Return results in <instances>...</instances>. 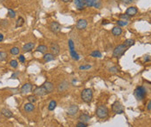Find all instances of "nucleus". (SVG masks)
<instances>
[{
    "mask_svg": "<svg viewBox=\"0 0 151 127\" xmlns=\"http://www.w3.org/2000/svg\"><path fill=\"white\" fill-rule=\"evenodd\" d=\"M120 18H121V20H123V21H129L130 17H129L127 14H122V15H120Z\"/></svg>",
    "mask_w": 151,
    "mask_h": 127,
    "instance_id": "c9c22d12",
    "label": "nucleus"
},
{
    "mask_svg": "<svg viewBox=\"0 0 151 127\" xmlns=\"http://www.w3.org/2000/svg\"><path fill=\"white\" fill-rule=\"evenodd\" d=\"M69 44V50H70V56L71 58H73L74 60H79L80 59V56L78 55V53L75 50V44H74V42L72 39H70L68 42Z\"/></svg>",
    "mask_w": 151,
    "mask_h": 127,
    "instance_id": "20e7f679",
    "label": "nucleus"
},
{
    "mask_svg": "<svg viewBox=\"0 0 151 127\" xmlns=\"http://www.w3.org/2000/svg\"><path fill=\"white\" fill-rule=\"evenodd\" d=\"M95 114L99 118H105L108 117L109 111L108 108L105 106V105H99L98 107L96 108V111H95Z\"/></svg>",
    "mask_w": 151,
    "mask_h": 127,
    "instance_id": "f03ea898",
    "label": "nucleus"
},
{
    "mask_svg": "<svg viewBox=\"0 0 151 127\" xmlns=\"http://www.w3.org/2000/svg\"><path fill=\"white\" fill-rule=\"evenodd\" d=\"M19 51H20V49L18 47H12L11 50H10V52H11L12 55L19 54Z\"/></svg>",
    "mask_w": 151,
    "mask_h": 127,
    "instance_id": "c85d7f7f",
    "label": "nucleus"
},
{
    "mask_svg": "<svg viewBox=\"0 0 151 127\" xmlns=\"http://www.w3.org/2000/svg\"><path fill=\"white\" fill-rule=\"evenodd\" d=\"M35 47V43H32V42H29L27 44H25L23 46V51L24 52H29V51H31Z\"/></svg>",
    "mask_w": 151,
    "mask_h": 127,
    "instance_id": "4468645a",
    "label": "nucleus"
},
{
    "mask_svg": "<svg viewBox=\"0 0 151 127\" xmlns=\"http://www.w3.org/2000/svg\"><path fill=\"white\" fill-rule=\"evenodd\" d=\"M35 109V105L34 104H31V103H27L25 104L24 106H23V110H24L25 112H31V111H33Z\"/></svg>",
    "mask_w": 151,
    "mask_h": 127,
    "instance_id": "f3484780",
    "label": "nucleus"
},
{
    "mask_svg": "<svg viewBox=\"0 0 151 127\" xmlns=\"http://www.w3.org/2000/svg\"><path fill=\"white\" fill-rule=\"evenodd\" d=\"M23 24H24V19L22 17H19L16 21V28L21 27V26H23Z\"/></svg>",
    "mask_w": 151,
    "mask_h": 127,
    "instance_id": "393cba45",
    "label": "nucleus"
},
{
    "mask_svg": "<svg viewBox=\"0 0 151 127\" xmlns=\"http://www.w3.org/2000/svg\"><path fill=\"white\" fill-rule=\"evenodd\" d=\"M3 1H4V0H0V2H3Z\"/></svg>",
    "mask_w": 151,
    "mask_h": 127,
    "instance_id": "09e8293b",
    "label": "nucleus"
},
{
    "mask_svg": "<svg viewBox=\"0 0 151 127\" xmlns=\"http://www.w3.org/2000/svg\"><path fill=\"white\" fill-rule=\"evenodd\" d=\"M87 25H88V21L86 19H83V18L79 19L77 21V23H76V28L78 30H80V31L84 30L87 27Z\"/></svg>",
    "mask_w": 151,
    "mask_h": 127,
    "instance_id": "9b49d317",
    "label": "nucleus"
},
{
    "mask_svg": "<svg viewBox=\"0 0 151 127\" xmlns=\"http://www.w3.org/2000/svg\"><path fill=\"white\" fill-rule=\"evenodd\" d=\"M151 58H149V56H145L144 57V61L145 62H148V61H150Z\"/></svg>",
    "mask_w": 151,
    "mask_h": 127,
    "instance_id": "a18cd8bd",
    "label": "nucleus"
},
{
    "mask_svg": "<svg viewBox=\"0 0 151 127\" xmlns=\"http://www.w3.org/2000/svg\"><path fill=\"white\" fill-rule=\"evenodd\" d=\"M134 1H135V0H121V2L124 4H131V3H133Z\"/></svg>",
    "mask_w": 151,
    "mask_h": 127,
    "instance_id": "58836bf2",
    "label": "nucleus"
},
{
    "mask_svg": "<svg viewBox=\"0 0 151 127\" xmlns=\"http://www.w3.org/2000/svg\"><path fill=\"white\" fill-rule=\"evenodd\" d=\"M135 44V41H134L133 39H131V38H129V39H126L125 41H124V45H126L127 47H130V46L133 45V44Z\"/></svg>",
    "mask_w": 151,
    "mask_h": 127,
    "instance_id": "bb28decb",
    "label": "nucleus"
},
{
    "mask_svg": "<svg viewBox=\"0 0 151 127\" xmlns=\"http://www.w3.org/2000/svg\"><path fill=\"white\" fill-rule=\"evenodd\" d=\"M73 1H74V4H75L76 7V9L79 10V11L83 10L84 5H83V1H82V0H73Z\"/></svg>",
    "mask_w": 151,
    "mask_h": 127,
    "instance_id": "412c9836",
    "label": "nucleus"
},
{
    "mask_svg": "<svg viewBox=\"0 0 151 127\" xmlns=\"http://www.w3.org/2000/svg\"><path fill=\"white\" fill-rule=\"evenodd\" d=\"M19 74H20L19 71H16V72H14L12 75H11V78H18V75H19Z\"/></svg>",
    "mask_w": 151,
    "mask_h": 127,
    "instance_id": "37998d69",
    "label": "nucleus"
},
{
    "mask_svg": "<svg viewBox=\"0 0 151 127\" xmlns=\"http://www.w3.org/2000/svg\"><path fill=\"white\" fill-rule=\"evenodd\" d=\"M78 119H79V122H82V123H84V124H87L90 122V117L89 116L88 114H85V113H83V114H81L79 116V118H78Z\"/></svg>",
    "mask_w": 151,
    "mask_h": 127,
    "instance_id": "a211bd4d",
    "label": "nucleus"
},
{
    "mask_svg": "<svg viewBox=\"0 0 151 127\" xmlns=\"http://www.w3.org/2000/svg\"><path fill=\"white\" fill-rule=\"evenodd\" d=\"M43 85V87L45 88V90H46L47 93H51L53 91H54V85H53V84L50 83V82H45Z\"/></svg>",
    "mask_w": 151,
    "mask_h": 127,
    "instance_id": "dca6fc26",
    "label": "nucleus"
},
{
    "mask_svg": "<svg viewBox=\"0 0 151 127\" xmlns=\"http://www.w3.org/2000/svg\"><path fill=\"white\" fill-rule=\"evenodd\" d=\"M102 5L101 0H92V7H95L96 9H99Z\"/></svg>",
    "mask_w": 151,
    "mask_h": 127,
    "instance_id": "a878e982",
    "label": "nucleus"
},
{
    "mask_svg": "<svg viewBox=\"0 0 151 127\" xmlns=\"http://www.w3.org/2000/svg\"><path fill=\"white\" fill-rule=\"evenodd\" d=\"M7 53L5 51H0V61H4L7 59Z\"/></svg>",
    "mask_w": 151,
    "mask_h": 127,
    "instance_id": "7c9ffc66",
    "label": "nucleus"
},
{
    "mask_svg": "<svg viewBox=\"0 0 151 127\" xmlns=\"http://www.w3.org/2000/svg\"><path fill=\"white\" fill-rule=\"evenodd\" d=\"M91 68V65H90V64H85V65H81L79 67V70H81V71H85V70H89Z\"/></svg>",
    "mask_w": 151,
    "mask_h": 127,
    "instance_id": "e433bc0d",
    "label": "nucleus"
},
{
    "mask_svg": "<svg viewBox=\"0 0 151 127\" xmlns=\"http://www.w3.org/2000/svg\"><path fill=\"white\" fill-rule=\"evenodd\" d=\"M47 50H48V47H47L46 45H43V44H41V45H39L38 48H37L36 51H38V52H41V53H45L47 51Z\"/></svg>",
    "mask_w": 151,
    "mask_h": 127,
    "instance_id": "5701e85b",
    "label": "nucleus"
},
{
    "mask_svg": "<svg viewBox=\"0 0 151 127\" xmlns=\"http://www.w3.org/2000/svg\"><path fill=\"white\" fill-rule=\"evenodd\" d=\"M81 98L83 102L85 103H90L93 98V92L90 88H86V89L83 90L81 93Z\"/></svg>",
    "mask_w": 151,
    "mask_h": 127,
    "instance_id": "f257e3e1",
    "label": "nucleus"
},
{
    "mask_svg": "<svg viewBox=\"0 0 151 127\" xmlns=\"http://www.w3.org/2000/svg\"><path fill=\"white\" fill-rule=\"evenodd\" d=\"M57 106V102L55 101V100H51V101L50 102V104H49L48 105V110L49 111H54L55 108H56Z\"/></svg>",
    "mask_w": 151,
    "mask_h": 127,
    "instance_id": "b1692460",
    "label": "nucleus"
},
{
    "mask_svg": "<svg viewBox=\"0 0 151 127\" xmlns=\"http://www.w3.org/2000/svg\"><path fill=\"white\" fill-rule=\"evenodd\" d=\"M112 34L114 36H120L122 32V27L120 26H115V27L112 29Z\"/></svg>",
    "mask_w": 151,
    "mask_h": 127,
    "instance_id": "aec40b11",
    "label": "nucleus"
},
{
    "mask_svg": "<svg viewBox=\"0 0 151 127\" xmlns=\"http://www.w3.org/2000/svg\"><path fill=\"white\" fill-rule=\"evenodd\" d=\"M84 7H92V0H82Z\"/></svg>",
    "mask_w": 151,
    "mask_h": 127,
    "instance_id": "2f4dec72",
    "label": "nucleus"
},
{
    "mask_svg": "<svg viewBox=\"0 0 151 127\" xmlns=\"http://www.w3.org/2000/svg\"><path fill=\"white\" fill-rule=\"evenodd\" d=\"M0 24H1L2 27H5V26L8 25V21L7 20H3L2 22H0Z\"/></svg>",
    "mask_w": 151,
    "mask_h": 127,
    "instance_id": "a19ab883",
    "label": "nucleus"
},
{
    "mask_svg": "<svg viewBox=\"0 0 151 127\" xmlns=\"http://www.w3.org/2000/svg\"><path fill=\"white\" fill-rule=\"evenodd\" d=\"M147 109L149 110V111H151V100L149 102V103H148V105H147Z\"/></svg>",
    "mask_w": 151,
    "mask_h": 127,
    "instance_id": "c03bdc74",
    "label": "nucleus"
},
{
    "mask_svg": "<svg viewBox=\"0 0 151 127\" xmlns=\"http://www.w3.org/2000/svg\"><path fill=\"white\" fill-rule=\"evenodd\" d=\"M32 90V85L30 83H26L24 84L21 88V92L23 93V94H26V93H29Z\"/></svg>",
    "mask_w": 151,
    "mask_h": 127,
    "instance_id": "ddd939ff",
    "label": "nucleus"
},
{
    "mask_svg": "<svg viewBox=\"0 0 151 127\" xmlns=\"http://www.w3.org/2000/svg\"><path fill=\"white\" fill-rule=\"evenodd\" d=\"M8 15L11 18H14L16 17V12L12 9H8Z\"/></svg>",
    "mask_w": 151,
    "mask_h": 127,
    "instance_id": "72a5a7b5",
    "label": "nucleus"
},
{
    "mask_svg": "<svg viewBox=\"0 0 151 127\" xmlns=\"http://www.w3.org/2000/svg\"><path fill=\"white\" fill-rule=\"evenodd\" d=\"M10 65H11L12 68H17L18 66V61H17V60H15V59L11 60V62H10Z\"/></svg>",
    "mask_w": 151,
    "mask_h": 127,
    "instance_id": "f704fd0d",
    "label": "nucleus"
},
{
    "mask_svg": "<svg viewBox=\"0 0 151 127\" xmlns=\"http://www.w3.org/2000/svg\"><path fill=\"white\" fill-rule=\"evenodd\" d=\"M27 98H28V100H29L30 103H31V104H35L37 102V98H36V96H35L34 94L28 96Z\"/></svg>",
    "mask_w": 151,
    "mask_h": 127,
    "instance_id": "473e14b6",
    "label": "nucleus"
},
{
    "mask_svg": "<svg viewBox=\"0 0 151 127\" xmlns=\"http://www.w3.org/2000/svg\"><path fill=\"white\" fill-rule=\"evenodd\" d=\"M76 127H87V125H86V124H84V123L78 122V123L76 124Z\"/></svg>",
    "mask_w": 151,
    "mask_h": 127,
    "instance_id": "79ce46f5",
    "label": "nucleus"
},
{
    "mask_svg": "<svg viewBox=\"0 0 151 127\" xmlns=\"http://www.w3.org/2000/svg\"><path fill=\"white\" fill-rule=\"evenodd\" d=\"M27 1H29V0H27Z\"/></svg>",
    "mask_w": 151,
    "mask_h": 127,
    "instance_id": "8fccbe9b",
    "label": "nucleus"
},
{
    "mask_svg": "<svg viewBox=\"0 0 151 127\" xmlns=\"http://www.w3.org/2000/svg\"><path fill=\"white\" fill-rule=\"evenodd\" d=\"M69 88V82L64 80V81L61 82V83L58 85L57 86V91L59 92H63V91H65L67 89Z\"/></svg>",
    "mask_w": 151,
    "mask_h": 127,
    "instance_id": "f8f14e48",
    "label": "nucleus"
},
{
    "mask_svg": "<svg viewBox=\"0 0 151 127\" xmlns=\"http://www.w3.org/2000/svg\"><path fill=\"white\" fill-rule=\"evenodd\" d=\"M50 49L51 53H52L53 55H55V56H57V55H58L60 53V46L57 43H56V42L51 43Z\"/></svg>",
    "mask_w": 151,
    "mask_h": 127,
    "instance_id": "1a4fd4ad",
    "label": "nucleus"
},
{
    "mask_svg": "<svg viewBox=\"0 0 151 127\" xmlns=\"http://www.w3.org/2000/svg\"><path fill=\"white\" fill-rule=\"evenodd\" d=\"M127 50V46L124 44H119L114 49L113 51V57L115 58H120L124 54L125 51Z\"/></svg>",
    "mask_w": 151,
    "mask_h": 127,
    "instance_id": "39448f33",
    "label": "nucleus"
},
{
    "mask_svg": "<svg viewBox=\"0 0 151 127\" xmlns=\"http://www.w3.org/2000/svg\"><path fill=\"white\" fill-rule=\"evenodd\" d=\"M43 61H44L45 63H48V62H50V61H52V60L55 59V55H53L51 52L45 53V54L43 55Z\"/></svg>",
    "mask_w": 151,
    "mask_h": 127,
    "instance_id": "6ab92c4d",
    "label": "nucleus"
},
{
    "mask_svg": "<svg viewBox=\"0 0 151 127\" xmlns=\"http://www.w3.org/2000/svg\"><path fill=\"white\" fill-rule=\"evenodd\" d=\"M78 111H79V107H78L77 105H71L70 107L68 108V110H67V113H68V115H70V116H75V115L78 112Z\"/></svg>",
    "mask_w": 151,
    "mask_h": 127,
    "instance_id": "9d476101",
    "label": "nucleus"
},
{
    "mask_svg": "<svg viewBox=\"0 0 151 127\" xmlns=\"http://www.w3.org/2000/svg\"><path fill=\"white\" fill-rule=\"evenodd\" d=\"M49 27H50V31H52L53 33H55V34L60 32V31H61V29H62L61 24H60L58 22H56V21H53V22L50 23Z\"/></svg>",
    "mask_w": 151,
    "mask_h": 127,
    "instance_id": "0eeeda50",
    "label": "nucleus"
},
{
    "mask_svg": "<svg viewBox=\"0 0 151 127\" xmlns=\"http://www.w3.org/2000/svg\"><path fill=\"white\" fill-rule=\"evenodd\" d=\"M112 111L115 114H122L124 112V107L123 105L119 101H115L112 105Z\"/></svg>",
    "mask_w": 151,
    "mask_h": 127,
    "instance_id": "423d86ee",
    "label": "nucleus"
},
{
    "mask_svg": "<svg viewBox=\"0 0 151 127\" xmlns=\"http://www.w3.org/2000/svg\"><path fill=\"white\" fill-rule=\"evenodd\" d=\"M1 113H2L5 118H11V117H12V112H11L10 110L6 109V108H3V109L1 110Z\"/></svg>",
    "mask_w": 151,
    "mask_h": 127,
    "instance_id": "4be33fe9",
    "label": "nucleus"
},
{
    "mask_svg": "<svg viewBox=\"0 0 151 127\" xmlns=\"http://www.w3.org/2000/svg\"><path fill=\"white\" fill-rule=\"evenodd\" d=\"M4 35H3L2 33H0V42H2L3 40H4Z\"/></svg>",
    "mask_w": 151,
    "mask_h": 127,
    "instance_id": "49530a36",
    "label": "nucleus"
},
{
    "mask_svg": "<svg viewBox=\"0 0 151 127\" xmlns=\"http://www.w3.org/2000/svg\"><path fill=\"white\" fill-rule=\"evenodd\" d=\"M61 1H63V3H69V2H70L71 0H61Z\"/></svg>",
    "mask_w": 151,
    "mask_h": 127,
    "instance_id": "de8ad7c7",
    "label": "nucleus"
},
{
    "mask_svg": "<svg viewBox=\"0 0 151 127\" xmlns=\"http://www.w3.org/2000/svg\"><path fill=\"white\" fill-rule=\"evenodd\" d=\"M116 24H117V26L122 27V26L128 25L129 22L128 21H123V20H118V21H116Z\"/></svg>",
    "mask_w": 151,
    "mask_h": 127,
    "instance_id": "c756f323",
    "label": "nucleus"
},
{
    "mask_svg": "<svg viewBox=\"0 0 151 127\" xmlns=\"http://www.w3.org/2000/svg\"><path fill=\"white\" fill-rule=\"evenodd\" d=\"M18 60L20 61V63H24L25 62V58L23 55H20L19 57H18Z\"/></svg>",
    "mask_w": 151,
    "mask_h": 127,
    "instance_id": "ea45409f",
    "label": "nucleus"
},
{
    "mask_svg": "<svg viewBox=\"0 0 151 127\" xmlns=\"http://www.w3.org/2000/svg\"><path fill=\"white\" fill-rule=\"evenodd\" d=\"M109 71H110V72H111V73H116V72H118V68H117L116 66H112V67H110V69H109Z\"/></svg>",
    "mask_w": 151,
    "mask_h": 127,
    "instance_id": "4c0bfd02",
    "label": "nucleus"
},
{
    "mask_svg": "<svg viewBox=\"0 0 151 127\" xmlns=\"http://www.w3.org/2000/svg\"><path fill=\"white\" fill-rule=\"evenodd\" d=\"M134 94H135V97L136 98L137 100L142 101V100L146 97L147 91H146L145 87H143V86H138V87L135 90Z\"/></svg>",
    "mask_w": 151,
    "mask_h": 127,
    "instance_id": "7ed1b4c3",
    "label": "nucleus"
},
{
    "mask_svg": "<svg viewBox=\"0 0 151 127\" xmlns=\"http://www.w3.org/2000/svg\"><path fill=\"white\" fill-rule=\"evenodd\" d=\"M90 56L93 57V58H101L102 57V53L99 51H94L90 53Z\"/></svg>",
    "mask_w": 151,
    "mask_h": 127,
    "instance_id": "cd10ccee",
    "label": "nucleus"
},
{
    "mask_svg": "<svg viewBox=\"0 0 151 127\" xmlns=\"http://www.w3.org/2000/svg\"><path fill=\"white\" fill-rule=\"evenodd\" d=\"M33 93H34L35 96L43 97L47 94V91H46V90H45V88L43 87V85H42V86H38V87H36V89L34 90Z\"/></svg>",
    "mask_w": 151,
    "mask_h": 127,
    "instance_id": "6e6552de",
    "label": "nucleus"
},
{
    "mask_svg": "<svg viewBox=\"0 0 151 127\" xmlns=\"http://www.w3.org/2000/svg\"><path fill=\"white\" fill-rule=\"evenodd\" d=\"M137 11H138V10H137L136 7H135V6H130V7H129L128 9L126 10V14L128 15L129 17H133L136 14Z\"/></svg>",
    "mask_w": 151,
    "mask_h": 127,
    "instance_id": "2eb2a0df",
    "label": "nucleus"
}]
</instances>
